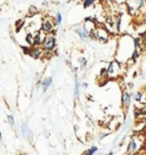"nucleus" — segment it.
Here are the masks:
<instances>
[{
  "instance_id": "nucleus-6",
  "label": "nucleus",
  "mask_w": 146,
  "mask_h": 155,
  "mask_svg": "<svg viewBox=\"0 0 146 155\" xmlns=\"http://www.w3.org/2000/svg\"><path fill=\"white\" fill-rule=\"evenodd\" d=\"M53 27H54V24L49 19H45L42 22V25H41V31L43 33H52Z\"/></svg>"
},
{
  "instance_id": "nucleus-24",
  "label": "nucleus",
  "mask_w": 146,
  "mask_h": 155,
  "mask_svg": "<svg viewBox=\"0 0 146 155\" xmlns=\"http://www.w3.org/2000/svg\"><path fill=\"white\" fill-rule=\"evenodd\" d=\"M137 2H138V5H137V8H138V9H140V8L144 6V3H145V1H144V0H138Z\"/></svg>"
},
{
  "instance_id": "nucleus-15",
  "label": "nucleus",
  "mask_w": 146,
  "mask_h": 155,
  "mask_svg": "<svg viewBox=\"0 0 146 155\" xmlns=\"http://www.w3.org/2000/svg\"><path fill=\"white\" fill-rule=\"evenodd\" d=\"M95 3V0H85L83 1V8H89Z\"/></svg>"
},
{
  "instance_id": "nucleus-7",
  "label": "nucleus",
  "mask_w": 146,
  "mask_h": 155,
  "mask_svg": "<svg viewBox=\"0 0 146 155\" xmlns=\"http://www.w3.org/2000/svg\"><path fill=\"white\" fill-rule=\"evenodd\" d=\"M144 97H145V94H144V91H142V90H139V91H137V93H132V94H131V98H132L135 102H137V103L146 104L145 100H144Z\"/></svg>"
},
{
  "instance_id": "nucleus-14",
  "label": "nucleus",
  "mask_w": 146,
  "mask_h": 155,
  "mask_svg": "<svg viewBox=\"0 0 146 155\" xmlns=\"http://www.w3.org/2000/svg\"><path fill=\"white\" fill-rule=\"evenodd\" d=\"M98 151V148H97V146H92V147H90L88 151H86L85 152V154H87V155H92V154H95L96 152Z\"/></svg>"
},
{
  "instance_id": "nucleus-4",
  "label": "nucleus",
  "mask_w": 146,
  "mask_h": 155,
  "mask_svg": "<svg viewBox=\"0 0 146 155\" xmlns=\"http://www.w3.org/2000/svg\"><path fill=\"white\" fill-rule=\"evenodd\" d=\"M96 33H97V40L102 42H106L109 40V31L106 29H98L96 30Z\"/></svg>"
},
{
  "instance_id": "nucleus-5",
  "label": "nucleus",
  "mask_w": 146,
  "mask_h": 155,
  "mask_svg": "<svg viewBox=\"0 0 146 155\" xmlns=\"http://www.w3.org/2000/svg\"><path fill=\"white\" fill-rule=\"evenodd\" d=\"M29 55L34 59H38L42 56V49L39 47V46H33L32 48H30L29 50Z\"/></svg>"
},
{
  "instance_id": "nucleus-22",
  "label": "nucleus",
  "mask_w": 146,
  "mask_h": 155,
  "mask_svg": "<svg viewBox=\"0 0 146 155\" xmlns=\"http://www.w3.org/2000/svg\"><path fill=\"white\" fill-rule=\"evenodd\" d=\"M79 62L82 64V66H81V67H85V66L87 65V59H86V58H83V57L80 58V59H79Z\"/></svg>"
},
{
  "instance_id": "nucleus-9",
  "label": "nucleus",
  "mask_w": 146,
  "mask_h": 155,
  "mask_svg": "<svg viewBox=\"0 0 146 155\" xmlns=\"http://www.w3.org/2000/svg\"><path fill=\"white\" fill-rule=\"evenodd\" d=\"M75 33L80 37V39H82V40H88V38H89V33H88V31H87L85 27H79V29H76V30H75Z\"/></svg>"
},
{
  "instance_id": "nucleus-28",
  "label": "nucleus",
  "mask_w": 146,
  "mask_h": 155,
  "mask_svg": "<svg viewBox=\"0 0 146 155\" xmlns=\"http://www.w3.org/2000/svg\"><path fill=\"white\" fill-rule=\"evenodd\" d=\"M144 1H145V3H146V0H144Z\"/></svg>"
},
{
  "instance_id": "nucleus-13",
  "label": "nucleus",
  "mask_w": 146,
  "mask_h": 155,
  "mask_svg": "<svg viewBox=\"0 0 146 155\" xmlns=\"http://www.w3.org/2000/svg\"><path fill=\"white\" fill-rule=\"evenodd\" d=\"M22 135L24 136V137H26V134H29V127H28V124L26 123H24V124H22Z\"/></svg>"
},
{
  "instance_id": "nucleus-29",
  "label": "nucleus",
  "mask_w": 146,
  "mask_h": 155,
  "mask_svg": "<svg viewBox=\"0 0 146 155\" xmlns=\"http://www.w3.org/2000/svg\"><path fill=\"white\" fill-rule=\"evenodd\" d=\"M145 49H146V48H145Z\"/></svg>"
},
{
  "instance_id": "nucleus-10",
  "label": "nucleus",
  "mask_w": 146,
  "mask_h": 155,
  "mask_svg": "<svg viewBox=\"0 0 146 155\" xmlns=\"http://www.w3.org/2000/svg\"><path fill=\"white\" fill-rule=\"evenodd\" d=\"M41 33H42V31L40 30V31L36 32V36H33V46H41V43L43 41V38H45V37L41 36Z\"/></svg>"
},
{
  "instance_id": "nucleus-2",
  "label": "nucleus",
  "mask_w": 146,
  "mask_h": 155,
  "mask_svg": "<svg viewBox=\"0 0 146 155\" xmlns=\"http://www.w3.org/2000/svg\"><path fill=\"white\" fill-rule=\"evenodd\" d=\"M120 74V64L116 60L111 62L107 67V77L109 78H116Z\"/></svg>"
},
{
  "instance_id": "nucleus-27",
  "label": "nucleus",
  "mask_w": 146,
  "mask_h": 155,
  "mask_svg": "<svg viewBox=\"0 0 146 155\" xmlns=\"http://www.w3.org/2000/svg\"><path fill=\"white\" fill-rule=\"evenodd\" d=\"M144 130H145V131H146V123H145V129H144Z\"/></svg>"
},
{
  "instance_id": "nucleus-12",
  "label": "nucleus",
  "mask_w": 146,
  "mask_h": 155,
  "mask_svg": "<svg viewBox=\"0 0 146 155\" xmlns=\"http://www.w3.org/2000/svg\"><path fill=\"white\" fill-rule=\"evenodd\" d=\"M25 41H26V43H28V45L33 46V36H32L31 33H28V34H26V37H25Z\"/></svg>"
},
{
  "instance_id": "nucleus-8",
  "label": "nucleus",
  "mask_w": 146,
  "mask_h": 155,
  "mask_svg": "<svg viewBox=\"0 0 146 155\" xmlns=\"http://www.w3.org/2000/svg\"><path fill=\"white\" fill-rule=\"evenodd\" d=\"M138 150V146H137V141L136 139H131L130 143L128 144L127 147V154H135Z\"/></svg>"
},
{
  "instance_id": "nucleus-18",
  "label": "nucleus",
  "mask_w": 146,
  "mask_h": 155,
  "mask_svg": "<svg viewBox=\"0 0 146 155\" xmlns=\"http://www.w3.org/2000/svg\"><path fill=\"white\" fill-rule=\"evenodd\" d=\"M115 26H116V31L120 32V26H121V16H118L115 19Z\"/></svg>"
},
{
  "instance_id": "nucleus-26",
  "label": "nucleus",
  "mask_w": 146,
  "mask_h": 155,
  "mask_svg": "<svg viewBox=\"0 0 146 155\" xmlns=\"http://www.w3.org/2000/svg\"><path fill=\"white\" fill-rule=\"evenodd\" d=\"M0 140H2V136H1V132H0Z\"/></svg>"
},
{
  "instance_id": "nucleus-3",
  "label": "nucleus",
  "mask_w": 146,
  "mask_h": 155,
  "mask_svg": "<svg viewBox=\"0 0 146 155\" xmlns=\"http://www.w3.org/2000/svg\"><path fill=\"white\" fill-rule=\"evenodd\" d=\"M130 104H131V94H129V91L127 90H123L121 95V105L125 110H127Z\"/></svg>"
},
{
  "instance_id": "nucleus-21",
  "label": "nucleus",
  "mask_w": 146,
  "mask_h": 155,
  "mask_svg": "<svg viewBox=\"0 0 146 155\" xmlns=\"http://www.w3.org/2000/svg\"><path fill=\"white\" fill-rule=\"evenodd\" d=\"M7 120H8V122L12 124V126H14L15 124V121H14V117H13V115H7Z\"/></svg>"
},
{
  "instance_id": "nucleus-19",
  "label": "nucleus",
  "mask_w": 146,
  "mask_h": 155,
  "mask_svg": "<svg viewBox=\"0 0 146 155\" xmlns=\"http://www.w3.org/2000/svg\"><path fill=\"white\" fill-rule=\"evenodd\" d=\"M62 23V14L61 13H57L56 14V24H61Z\"/></svg>"
},
{
  "instance_id": "nucleus-17",
  "label": "nucleus",
  "mask_w": 146,
  "mask_h": 155,
  "mask_svg": "<svg viewBox=\"0 0 146 155\" xmlns=\"http://www.w3.org/2000/svg\"><path fill=\"white\" fill-rule=\"evenodd\" d=\"M36 12H38V9H36V6H30V8H29V16H33Z\"/></svg>"
},
{
  "instance_id": "nucleus-23",
  "label": "nucleus",
  "mask_w": 146,
  "mask_h": 155,
  "mask_svg": "<svg viewBox=\"0 0 146 155\" xmlns=\"http://www.w3.org/2000/svg\"><path fill=\"white\" fill-rule=\"evenodd\" d=\"M85 22H87V23H95V22H96V19H94V17H91V16H89V17H86Z\"/></svg>"
},
{
  "instance_id": "nucleus-16",
  "label": "nucleus",
  "mask_w": 146,
  "mask_h": 155,
  "mask_svg": "<svg viewBox=\"0 0 146 155\" xmlns=\"http://www.w3.org/2000/svg\"><path fill=\"white\" fill-rule=\"evenodd\" d=\"M79 90H80V84H79V81L76 79L75 80V88H74V95H75V97H79Z\"/></svg>"
},
{
  "instance_id": "nucleus-1",
  "label": "nucleus",
  "mask_w": 146,
  "mask_h": 155,
  "mask_svg": "<svg viewBox=\"0 0 146 155\" xmlns=\"http://www.w3.org/2000/svg\"><path fill=\"white\" fill-rule=\"evenodd\" d=\"M41 46H42V49L45 51H53L55 46H56V37H55L54 34L45 36Z\"/></svg>"
},
{
  "instance_id": "nucleus-25",
  "label": "nucleus",
  "mask_w": 146,
  "mask_h": 155,
  "mask_svg": "<svg viewBox=\"0 0 146 155\" xmlns=\"http://www.w3.org/2000/svg\"><path fill=\"white\" fill-rule=\"evenodd\" d=\"M82 86H83V88H87V87H88V83L85 82V83H82Z\"/></svg>"
},
{
  "instance_id": "nucleus-11",
  "label": "nucleus",
  "mask_w": 146,
  "mask_h": 155,
  "mask_svg": "<svg viewBox=\"0 0 146 155\" xmlns=\"http://www.w3.org/2000/svg\"><path fill=\"white\" fill-rule=\"evenodd\" d=\"M53 83V78L49 77V78H46L42 82H41V88H42V91L43 93H46L47 91V89L49 88V86Z\"/></svg>"
},
{
  "instance_id": "nucleus-20",
  "label": "nucleus",
  "mask_w": 146,
  "mask_h": 155,
  "mask_svg": "<svg viewBox=\"0 0 146 155\" xmlns=\"http://www.w3.org/2000/svg\"><path fill=\"white\" fill-rule=\"evenodd\" d=\"M105 24H106L107 26H110V27H112V26H114V22H113V19H111V17H109V19H106V22H105Z\"/></svg>"
}]
</instances>
